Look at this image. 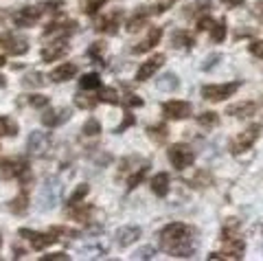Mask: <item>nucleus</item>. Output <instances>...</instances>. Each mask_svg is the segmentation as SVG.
Wrapping results in <instances>:
<instances>
[{
  "mask_svg": "<svg viewBox=\"0 0 263 261\" xmlns=\"http://www.w3.org/2000/svg\"><path fill=\"white\" fill-rule=\"evenodd\" d=\"M193 235L195 231L189 224L182 222H174L167 224L158 233L160 237V246L162 250H167L171 257H193L195 252V244H193Z\"/></svg>",
  "mask_w": 263,
  "mask_h": 261,
  "instance_id": "f257e3e1",
  "label": "nucleus"
},
{
  "mask_svg": "<svg viewBox=\"0 0 263 261\" xmlns=\"http://www.w3.org/2000/svg\"><path fill=\"white\" fill-rule=\"evenodd\" d=\"M167 156H169L171 165H174L178 171H182V169H186V167L193 165L195 152L189 147L186 143H176V145H171V147L167 150Z\"/></svg>",
  "mask_w": 263,
  "mask_h": 261,
  "instance_id": "f03ea898",
  "label": "nucleus"
},
{
  "mask_svg": "<svg viewBox=\"0 0 263 261\" xmlns=\"http://www.w3.org/2000/svg\"><path fill=\"white\" fill-rule=\"evenodd\" d=\"M64 195V184L60 180H48L42 187V193H40V209L42 211H51L62 202Z\"/></svg>",
  "mask_w": 263,
  "mask_h": 261,
  "instance_id": "7ed1b4c3",
  "label": "nucleus"
},
{
  "mask_svg": "<svg viewBox=\"0 0 263 261\" xmlns=\"http://www.w3.org/2000/svg\"><path fill=\"white\" fill-rule=\"evenodd\" d=\"M241 88L239 81H230V84H209L202 88V99L206 101H224L233 97Z\"/></svg>",
  "mask_w": 263,
  "mask_h": 261,
  "instance_id": "20e7f679",
  "label": "nucleus"
},
{
  "mask_svg": "<svg viewBox=\"0 0 263 261\" xmlns=\"http://www.w3.org/2000/svg\"><path fill=\"white\" fill-rule=\"evenodd\" d=\"M259 136H261V125H250L248 129H243L241 134H237L233 138V143H230V152L235 154H243V152H248L254 143L259 141Z\"/></svg>",
  "mask_w": 263,
  "mask_h": 261,
  "instance_id": "39448f33",
  "label": "nucleus"
},
{
  "mask_svg": "<svg viewBox=\"0 0 263 261\" xmlns=\"http://www.w3.org/2000/svg\"><path fill=\"white\" fill-rule=\"evenodd\" d=\"M51 143H53V136L48 132H42V129H35V132L29 134V141H27V152L31 156H44V154L51 150Z\"/></svg>",
  "mask_w": 263,
  "mask_h": 261,
  "instance_id": "423d86ee",
  "label": "nucleus"
},
{
  "mask_svg": "<svg viewBox=\"0 0 263 261\" xmlns=\"http://www.w3.org/2000/svg\"><path fill=\"white\" fill-rule=\"evenodd\" d=\"M162 114L171 121H184L193 114V105L189 101H180V99H171L162 103Z\"/></svg>",
  "mask_w": 263,
  "mask_h": 261,
  "instance_id": "0eeeda50",
  "label": "nucleus"
},
{
  "mask_svg": "<svg viewBox=\"0 0 263 261\" xmlns=\"http://www.w3.org/2000/svg\"><path fill=\"white\" fill-rule=\"evenodd\" d=\"M18 235L22 239H27L35 250H44V248L51 246V244L57 241L55 233H40V231H31V228H20Z\"/></svg>",
  "mask_w": 263,
  "mask_h": 261,
  "instance_id": "6e6552de",
  "label": "nucleus"
},
{
  "mask_svg": "<svg viewBox=\"0 0 263 261\" xmlns=\"http://www.w3.org/2000/svg\"><path fill=\"white\" fill-rule=\"evenodd\" d=\"M77 31V22L75 20H66V22H51L48 27L44 29L42 38L44 40H66L70 33H75Z\"/></svg>",
  "mask_w": 263,
  "mask_h": 261,
  "instance_id": "1a4fd4ad",
  "label": "nucleus"
},
{
  "mask_svg": "<svg viewBox=\"0 0 263 261\" xmlns=\"http://www.w3.org/2000/svg\"><path fill=\"white\" fill-rule=\"evenodd\" d=\"M121 20H123V13L121 11H110L101 15L97 22H95V31L97 33H108V35H114L121 27Z\"/></svg>",
  "mask_w": 263,
  "mask_h": 261,
  "instance_id": "9d476101",
  "label": "nucleus"
},
{
  "mask_svg": "<svg viewBox=\"0 0 263 261\" xmlns=\"http://www.w3.org/2000/svg\"><path fill=\"white\" fill-rule=\"evenodd\" d=\"M164 60H167V57H164L162 53H158V55H154L152 60L143 62V64H141V68L136 70V81H147V79H152L156 72H158V68L164 64Z\"/></svg>",
  "mask_w": 263,
  "mask_h": 261,
  "instance_id": "9b49d317",
  "label": "nucleus"
},
{
  "mask_svg": "<svg viewBox=\"0 0 263 261\" xmlns=\"http://www.w3.org/2000/svg\"><path fill=\"white\" fill-rule=\"evenodd\" d=\"M42 13H44L42 7H22V9L15 11L13 20L18 27H33V24L42 18Z\"/></svg>",
  "mask_w": 263,
  "mask_h": 261,
  "instance_id": "f8f14e48",
  "label": "nucleus"
},
{
  "mask_svg": "<svg viewBox=\"0 0 263 261\" xmlns=\"http://www.w3.org/2000/svg\"><path fill=\"white\" fill-rule=\"evenodd\" d=\"M141 235H143L141 226L127 224V226H123L117 231V244L121 248H127V246H132V244H136L138 239H141Z\"/></svg>",
  "mask_w": 263,
  "mask_h": 261,
  "instance_id": "ddd939ff",
  "label": "nucleus"
},
{
  "mask_svg": "<svg viewBox=\"0 0 263 261\" xmlns=\"http://www.w3.org/2000/svg\"><path fill=\"white\" fill-rule=\"evenodd\" d=\"M68 44H66V40H53L51 44H44L42 48V62H57L62 60V57L68 53Z\"/></svg>",
  "mask_w": 263,
  "mask_h": 261,
  "instance_id": "4468645a",
  "label": "nucleus"
},
{
  "mask_svg": "<svg viewBox=\"0 0 263 261\" xmlns=\"http://www.w3.org/2000/svg\"><path fill=\"white\" fill-rule=\"evenodd\" d=\"M27 169H29V165L22 158H9V160L0 162V176L3 178H20Z\"/></svg>",
  "mask_w": 263,
  "mask_h": 261,
  "instance_id": "2eb2a0df",
  "label": "nucleus"
},
{
  "mask_svg": "<svg viewBox=\"0 0 263 261\" xmlns=\"http://www.w3.org/2000/svg\"><path fill=\"white\" fill-rule=\"evenodd\" d=\"M72 117V112H70V108H53V110H46L44 114H42V123L46 125V127H57V125H62V123H66Z\"/></svg>",
  "mask_w": 263,
  "mask_h": 261,
  "instance_id": "dca6fc26",
  "label": "nucleus"
},
{
  "mask_svg": "<svg viewBox=\"0 0 263 261\" xmlns=\"http://www.w3.org/2000/svg\"><path fill=\"white\" fill-rule=\"evenodd\" d=\"M246 250V241L239 237V235H233V237L224 239V255L226 259H241Z\"/></svg>",
  "mask_w": 263,
  "mask_h": 261,
  "instance_id": "f3484780",
  "label": "nucleus"
},
{
  "mask_svg": "<svg viewBox=\"0 0 263 261\" xmlns=\"http://www.w3.org/2000/svg\"><path fill=\"white\" fill-rule=\"evenodd\" d=\"M160 40H162V29H160V27H152L149 33H147V38L143 40L141 44H136L134 48H132V51L138 53V55H143V53H147V51H152V48L158 44Z\"/></svg>",
  "mask_w": 263,
  "mask_h": 261,
  "instance_id": "a211bd4d",
  "label": "nucleus"
},
{
  "mask_svg": "<svg viewBox=\"0 0 263 261\" xmlns=\"http://www.w3.org/2000/svg\"><path fill=\"white\" fill-rule=\"evenodd\" d=\"M171 46L180 48V51H189V48L195 46V38H193L191 31L178 29V31H174V35H171Z\"/></svg>",
  "mask_w": 263,
  "mask_h": 261,
  "instance_id": "6ab92c4d",
  "label": "nucleus"
},
{
  "mask_svg": "<svg viewBox=\"0 0 263 261\" xmlns=\"http://www.w3.org/2000/svg\"><path fill=\"white\" fill-rule=\"evenodd\" d=\"M77 64H70V62H66V64H60V66H55L53 70H51V77L53 81H57V84H62V81H68V79H72L77 75Z\"/></svg>",
  "mask_w": 263,
  "mask_h": 261,
  "instance_id": "aec40b11",
  "label": "nucleus"
},
{
  "mask_svg": "<svg viewBox=\"0 0 263 261\" xmlns=\"http://www.w3.org/2000/svg\"><path fill=\"white\" fill-rule=\"evenodd\" d=\"M149 15H152L149 7H138V11L132 15V18L127 20V24H125L127 33H136V31H141V27H145V22H147Z\"/></svg>",
  "mask_w": 263,
  "mask_h": 261,
  "instance_id": "412c9836",
  "label": "nucleus"
},
{
  "mask_svg": "<svg viewBox=\"0 0 263 261\" xmlns=\"http://www.w3.org/2000/svg\"><path fill=\"white\" fill-rule=\"evenodd\" d=\"M257 112V103L254 101H239V103H233L226 108V114L230 117H237V119H243V117H252Z\"/></svg>",
  "mask_w": 263,
  "mask_h": 261,
  "instance_id": "4be33fe9",
  "label": "nucleus"
},
{
  "mask_svg": "<svg viewBox=\"0 0 263 261\" xmlns=\"http://www.w3.org/2000/svg\"><path fill=\"white\" fill-rule=\"evenodd\" d=\"M149 187H152V191L158 195V198H164V195L169 193V174H167V171H160V174H156L152 178Z\"/></svg>",
  "mask_w": 263,
  "mask_h": 261,
  "instance_id": "5701e85b",
  "label": "nucleus"
},
{
  "mask_svg": "<svg viewBox=\"0 0 263 261\" xmlns=\"http://www.w3.org/2000/svg\"><path fill=\"white\" fill-rule=\"evenodd\" d=\"M156 86H158V90H164V92H174L180 88V77L176 72H164L156 79Z\"/></svg>",
  "mask_w": 263,
  "mask_h": 261,
  "instance_id": "b1692460",
  "label": "nucleus"
},
{
  "mask_svg": "<svg viewBox=\"0 0 263 261\" xmlns=\"http://www.w3.org/2000/svg\"><path fill=\"white\" fill-rule=\"evenodd\" d=\"M3 42H5L7 51L13 53V55H24V53L29 51L27 40H20V38H15V35H3Z\"/></svg>",
  "mask_w": 263,
  "mask_h": 261,
  "instance_id": "393cba45",
  "label": "nucleus"
},
{
  "mask_svg": "<svg viewBox=\"0 0 263 261\" xmlns=\"http://www.w3.org/2000/svg\"><path fill=\"white\" fill-rule=\"evenodd\" d=\"M20 132L15 119H11L9 114H0V136H15Z\"/></svg>",
  "mask_w": 263,
  "mask_h": 261,
  "instance_id": "a878e982",
  "label": "nucleus"
},
{
  "mask_svg": "<svg viewBox=\"0 0 263 261\" xmlns=\"http://www.w3.org/2000/svg\"><path fill=\"white\" fill-rule=\"evenodd\" d=\"M147 136H149L154 143H164L169 138V127L164 125V123L149 125V127H147Z\"/></svg>",
  "mask_w": 263,
  "mask_h": 261,
  "instance_id": "bb28decb",
  "label": "nucleus"
},
{
  "mask_svg": "<svg viewBox=\"0 0 263 261\" xmlns=\"http://www.w3.org/2000/svg\"><path fill=\"white\" fill-rule=\"evenodd\" d=\"M9 209L13 211V213H18V215H22L24 211L29 209V193H27V189L20 191V193L9 202Z\"/></svg>",
  "mask_w": 263,
  "mask_h": 261,
  "instance_id": "cd10ccee",
  "label": "nucleus"
},
{
  "mask_svg": "<svg viewBox=\"0 0 263 261\" xmlns=\"http://www.w3.org/2000/svg\"><path fill=\"white\" fill-rule=\"evenodd\" d=\"M79 88L81 90H97V88H101V77H99L97 72H86V75L79 79Z\"/></svg>",
  "mask_w": 263,
  "mask_h": 261,
  "instance_id": "c85d7f7f",
  "label": "nucleus"
},
{
  "mask_svg": "<svg viewBox=\"0 0 263 261\" xmlns=\"http://www.w3.org/2000/svg\"><path fill=\"white\" fill-rule=\"evenodd\" d=\"M147 174H149V165H143V167H138L134 174H132L129 178H127V189L129 191H134L138 184H141L145 178H147Z\"/></svg>",
  "mask_w": 263,
  "mask_h": 261,
  "instance_id": "c756f323",
  "label": "nucleus"
},
{
  "mask_svg": "<svg viewBox=\"0 0 263 261\" xmlns=\"http://www.w3.org/2000/svg\"><path fill=\"white\" fill-rule=\"evenodd\" d=\"M68 209H70L72 219H77V222H88L90 213H92V207H88V204H84V207L75 204V207H68Z\"/></svg>",
  "mask_w": 263,
  "mask_h": 261,
  "instance_id": "7c9ffc66",
  "label": "nucleus"
},
{
  "mask_svg": "<svg viewBox=\"0 0 263 261\" xmlns=\"http://www.w3.org/2000/svg\"><path fill=\"white\" fill-rule=\"evenodd\" d=\"M99 103V97H90V95H77L75 97V105L81 110H95Z\"/></svg>",
  "mask_w": 263,
  "mask_h": 261,
  "instance_id": "2f4dec72",
  "label": "nucleus"
},
{
  "mask_svg": "<svg viewBox=\"0 0 263 261\" xmlns=\"http://www.w3.org/2000/svg\"><path fill=\"white\" fill-rule=\"evenodd\" d=\"M105 5V0H79V9L84 11L86 15H92L97 13L101 7Z\"/></svg>",
  "mask_w": 263,
  "mask_h": 261,
  "instance_id": "473e14b6",
  "label": "nucleus"
},
{
  "mask_svg": "<svg viewBox=\"0 0 263 261\" xmlns=\"http://www.w3.org/2000/svg\"><path fill=\"white\" fill-rule=\"evenodd\" d=\"M191 187H197V189H204V187H209V184H213V176L209 174V171H197L195 174V178H191Z\"/></svg>",
  "mask_w": 263,
  "mask_h": 261,
  "instance_id": "72a5a7b5",
  "label": "nucleus"
},
{
  "mask_svg": "<svg viewBox=\"0 0 263 261\" xmlns=\"http://www.w3.org/2000/svg\"><path fill=\"white\" fill-rule=\"evenodd\" d=\"M226 29H228V27H226V20H224V18L213 24V27H211V38H213V42H224Z\"/></svg>",
  "mask_w": 263,
  "mask_h": 261,
  "instance_id": "f704fd0d",
  "label": "nucleus"
},
{
  "mask_svg": "<svg viewBox=\"0 0 263 261\" xmlns=\"http://www.w3.org/2000/svg\"><path fill=\"white\" fill-rule=\"evenodd\" d=\"M22 84L27 86V88H42V86L46 84V79H44L42 72L35 70V72H29V75L22 79Z\"/></svg>",
  "mask_w": 263,
  "mask_h": 261,
  "instance_id": "c9c22d12",
  "label": "nucleus"
},
{
  "mask_svg": "<svg viewBox=\"0 0 263 261\" xmlns=\"http://www.w3.org/2000/svg\"><path fill=\"white\" fill-rule=\"evenodd\" d=\"M103 51H105V44L103 42H95L92 46L88 48V57L92 60L95 64H103L105 66V62H103Z\"/></svg>",
  "mask_w": 263,
  "mask_h": 261,
  "instance_id": "e433bc0d",
  "label": "nucleus"
},
{
  "mask_svg": "<svg viewBox=\"0 0 263 261\" xmlns=\"http://www.w3.org/2000/svg\"><path fill=\"white\" fill-rule=\"evenodd\" d=\"M197 123L202 127H215L219 123V114L217 112H202V114H197Z\"/></svg>",
  "mask_w": 263,
  "mask_h": 261,
  "instance_id": "4c0bfd02",
  "label": "nucleus"
},
{
  "mask_svg": "<svg viewBox=\"0 0 263 261\" xmlns=\"http://www.w3.org/2000/svg\"><path fill=\"white\" fill-rule=\"evenodd\" d=\"M88 193H90V184H79L77 189L72 191L70 198H68V207H75V204H79V202L84 200Z\"/></svg>",
  "mask_w": 263,
  "mask_h": 261,
  "instance_id": "58836bf2",
  "label": "nucleus"
},
{
  "mask_svg": "<svg viewBox=\"0 0 263 261\" xmlns=\"http://www.w3.org/2000/svg\"><path fill=\"white\" fill-rule=\"evenodd\" d=\"M99 101H105L110 105H119L121 99H119V92L114 90V88H103L101 92H99Z\"/></svg>",
  "mask_w": 263,
  "mask_h": 261,
  "instance_id": "ea45409f",
  "label": "nucleus"
},
{
  "mask_svg": "<svg viewBox=\"0 0 263 261\" xmlns=\"http://www.w3.org/2000/svg\"><path fill=\"white\" fill-rule=\"evenodd\" d=\"M84 134L86 136H99V134H101V123H99L95 117H90L84 123Z\"/></svg>",
  "mask_w": 263,
  "mask_h": 261,
  "instance_id": "a19ab883",
  "label": "nucleus"
},
{
  "mask_svg": "<svg viewBox=\"0 0 263 261\" xmlns=\"http://www.w3.org/2000/svg\"><path fill=\"white\" fill-rule=\"evenodd\" d=\"M29 103L33 105V108H48V97H44V95H31L29 97Z\"/></svg>",
  "mask_w": 263,
  "mask_h": 261,
  "instance_id": "79ce46f5",
  "label": "nucleus"
},
{
  "mask_svg": "<svg viewBox=\"0 0 263 261\" xmlns=\"http://www.w3.org/2000/svg\"><path fill=\"white\" fill-rule=\"evenodd\" d=\"M123 105H127V108H143L145 101L141 99V97H136V95H127L125 99H123Z\"/></svg>",
  "mask_w": 263,
  "mask_h": 261,
  "instance_id": "37998d69",
  "label": "nucleus"
},
{
  "mask_svg": "<svg viewBox=\"0 0 263 261\" xmlns=\"http://www.w3.org/2000/svg\"><path fill=\"white\" fill-rule=\"evenodd\" d=\"M213 24H215V20L211 18V13H206V15H200V18H197V29L200 31H209Z\"/></svg>",
  "mask_w": 263,
  "mask_h": 261,
  "instance_id": "c03bdc74",
  "label": "nucleus"
},
{
  "mask_svg": "<svg viewBox=\"0 0 263 261\" xmlns=\"http://www.w3.org/2000/svg\"><path fill=\"white\" fill-rule=\"evenodd\" d=\"M248 48H250V53H252L254 57H259V60H263V40H252Z\"/></svg>",
  "mask_w": 263,
  "mask_h": 261,
  "instance_id": "a18cd8bd",
  "label": "nucleus"
},
{
  "mask_svg": "<svg viewBox=\"0 0 263 261\" xmlns=\"http://www.w3.org/2000/svg\"><path fill=\"white\" fill-rule=\"evenodd\" d=\"M221 60V55L219 53H213V55H209L206 60H204V64H202V70H211L213 66H217V62Z\"/></svg>",
  "mask_w": 263,
  "mask_h": 261,
  "instance_id": "49530a36",
  "label": "nucleus"
},
{
  "mask_svg": "<svg viewBox=\"0 0 263 261\" xmlns=\"http://www.w3.org/2000/svg\"><path fill=\"white\" fill-rule=\"evenodd\" d=\"M156 255H158V252H156L152 246H145V248H141V250L136 252L134 259H154Z\"/></svg>",
  "mask_w": 263,
  "mask_h": 261,
  "instance_id": "de8ad7c7",
  "label": "nucleus"
},
{
  "mask_svg": "<svg viewBox=\"0 0 263 261\" xmlns=\"http://www.w3.org/2000/svg\"><path fill=\"white\" fill-rule=\"evenodd\" d=\"M136 123V119H134V114H127V117H125V121H123V123L117 127V129H114V134H123V132H125V129L127 127H132V125H134Z\"/></svg>",
  "mask_w": 263,
  "mask_h": 261,
  "instance_id": "09e8293b",
  "label": "nucleus"
},
{
  "mask_svg": "<svg viewBox=\"0 0 263 261\" xmlns=\"http://www.w3.org/2000/svg\"><path fill=\"white\" fill-rule=\"evenodd\" d=\"M70 257L66 252H53V255H44L42 261H68Z\"/></svg>",
  "mask_w": 263,
  "mask_h": 261,
  "instance_id": "8fccbe9b",
  "label": "nucleus"
},
{
  "mask_svg": "<svg viewBox=\"0 0 263 261\" xmlns=\"http://www.w3.org/2000/svg\"><path fill=\"white\" fill-rule=\"evenodd\" d=\"M254 15L263 22V0H257V5H254Z\"/></svg>",
  "mask_w": 263,
  "mask_h": 261,
  "instance_id": "3c124183",
  "label": "nucleus"
},
{
  "mask_svg": "<svg viewBox=\"0 0 263 261\" xmlns=\"http://www.w3.org/2000/svg\"><path fill=\"white\" fill-rule=\"evenodd\" d=\"M5 51L7 48H5V42H3V35H0V66L5 64Z\"/></svg>",
  "mask_w": 263,
  "mask_h": 261,
  "instance_id": "603ef678",
  "label": "nucleus"
},
{
  "mask_svg": "<svg viewBox=\"0 0 263 261\" xmlns=\"http://www.w3.org/2000/svg\"><path fill=\"white\" fill-rule=\"evenodd\" d=\"M221 3L228 7H239V5H243V0H221Z\"/></svg>",
  "mask_w": 263,
  "mask_h": 261,
  "instance_id": "864d4df0",
  "label": "nucleus"
},
{
  "mask_svg": "<svg viewBox=\"0 0 263 261\" xmlns=\"http://www.w3.org/2000/svg\"><path fill=\"white\" fill-rule=\"evenodd\" d=\"M13 255H15V259H20V257H24V250L18 248V246H13Z\"/></svg>",
  "mask_w": 263,
  "mask_h": 261,
  "instance_id": "5fc2aeb1",
  "label": "nucleus"
},
{
  "mask_svg": "<svg viewBox=\"0 0 263 261\" xmlns=\"http://www.w3.org/2000/svg\"><path fill=\"white\" fill-rule=\"evenodd\" d=\"M0 86H3V88L7 86V81H5V77H3V75H0Z\"/></svg>",
  "mask_w": 263,
  "mask_h": 261,
  "instance_id": "6e6d98bb",
  "label": "nucleus"
},
{
  "mask_svg": "<svg viewBox=\"0 0 263 261\" xmlns=\"http://www.w3.org/2000/svg\"><path fill=\"white\" fill-rule=\"evenodd\" d=\"M0 246H3V237H0Z\"/></svg>",
  "mask_w": 263,
  "mask_h": 261,
  "instance_id": "4d7b16f0",
  "label": "nucleus"
}]
</instances>
